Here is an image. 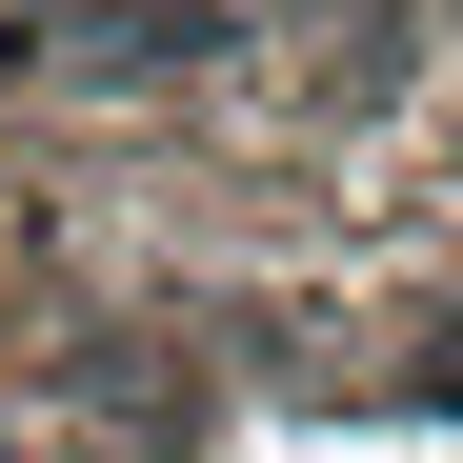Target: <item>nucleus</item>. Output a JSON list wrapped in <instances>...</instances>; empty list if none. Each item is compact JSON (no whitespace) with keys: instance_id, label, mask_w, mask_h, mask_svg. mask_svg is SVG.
Here are the masks:
<instances>
[{"instance_id":"1","label":"nucleus","mask_w":463,"mask_h":463,"mask_svg":"<svg viewBox=\"0 0 463 463\" xmlns=\"http://www.w3.org/2000/svg\"><path fill=\"white\" fill-rule=\"evenodd\" d=\"M222 41H242L222 0H61V21H41V81H81V101H162V81H202Z\"/></svg>"}]
</instances>
